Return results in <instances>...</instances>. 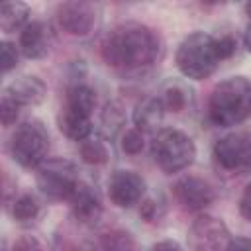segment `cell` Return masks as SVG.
Masks as SVG:
<instances>
[{"label":"cell","mask_w":251,"mask_h":251,"mask_svg":"<svg viewBox=\"0 0 251 251\" xmlns=\"http://www.w3.org/2000/svg\"><path fill=\"white\" fill-rule=\"evenodd\" d=\"M18 114H20V106L4 92L2 94V102H0V118H2V124L4 126H12L18 120Z\"/></svg>","instance_id":"cb8c5ba5"},{"label":"cell","mask_w":251,"mask_h":251,"mask_svg":"<svg viewBox=\"0 0 251 251\" xmlns=\"http://www.w3.org/2000/svg\"><path fill=\"white\" fill-rule=\"evenodd\" d=\"M80 184L76 167L67 159H45L37 167V186L53 200H69Z\"/></svg>","instance_id":"8992f818"},{"label":"cell","mask_w":251,"mask_h":251,"mask_svg":"<svg viewBox=\"0 0 251 251\" xmlns=\"http://www.w3.org/2000/svg\"><path fill=\"white\" fill-rule=\"evenodd\" d=\"M39 214V202L31 194H22L12 204V216L18 222H29Z\"/></svg>","instance_id":"7402d4cb"},{"label":"cell","mask_w":251,"mask_h":251,"mask_svg":"<svg viewBox=\"0 0 251 251\" xmlns=\"http://www.w3.org/2000/svg\"><path fill=\"white\" fill-rule=\"evenodd\" d=\"M227 251H251V239L247 237H235L229 241Z\"/></svg>","instance_id":"4dcf8cb0"},{"label":"cell","mask_w":251,"mask_h":251,"mask_svg":"<svg viewBox=\"0 0 251 251\" xmlns=\"http://www.w3.org/2000/svg\"><path fill=\"white\" fill-rule=\"evenodd\" d=\"M69 202H71V210L75 218L82 224H94L102 214V204H100L96 190L82 180L73 192V196L69 198Z\"/></svg>","instance_id":"4fadbf2b"},{"label":"cell","mask_w":251,"mask_h":251,"mask_svg":"<svg viewBox=\"0 0 251 251\" xmlns=\"http://www.w3.org/2000/svg\"><path fill=\"white\" fill-rule=\"evenodd\" d=\"M0 63H2V73H10L18 65V49L16 45L2 41L0 45Z\"/></svg>","instance_id":"d4e9b609"},{"label":"cell","mask_w":251,"mask_h":251,"mask_svg":"<svg viewBox=\"0 0 251 251\" xmlns=\"http://www.w3.org/2000/svg\"><path fill=\"white\" fill-rule=\"evenodd\" d=\"M163 116H165V108H163L159 96L147 98L137 104V108L133 112V124L139 131H153L163 122Z\"/></svg>","instance_id":"2e32d148"},{"label":"cell","mask_w":251,"mask_h":251,"mask_svg":"<svg viewBox=\"0 0 251 251\" xmlns=\"http://www.w3.org/2000/svg\"><path fill=\"white\" fill-rule=\"evenodd\" d=\"M186 241L190 251H227L231 235L220 218L202 214L190 224Z\"/></svg>","instance_id":"52a82bcc"},{"label":"cell","mask_w":251,"mask_h":251,"mask_svg":"<svg viewBox=\"0 0 251 251\" xmlns=\"http://www.w3.org/2000/svg\"><path fill=\"white\" fill-rule=\"evenodd\" d=\"M245 10H247V14H249V16H251V2H249V4H247V6H245Z\"/></svg>","instance_id":"836d02e7"},{"label":"cell","mask_w":251,"mask_h":251,"mask_svg":"<svg viewBox=\"0 0 251 251\" xmlns=\"http://www.w3.org/2000/svg\"><path fill=\"white\" fill-rule=\"evenodd\" d=\"M149 251H182V249H180V245H178L176 241H173V239H161V241H157L155 245H151Z\"/></svg>","instance_id":"f546056e"},{"label":"cell","mask_w":251,"mask_h":251,"mask_svg":"<svg viewBox=\"0 0 251 251\" xmlns=\"http://www.w3.org/2000/svg\"><path fill=\"white\" fill-rule=\"evenodd\" d=\"M20 108L24 106H37L45 98V84L37 76H22L10 82V86L4 90Z\"/></svg>","instance_id":"5bb4252c"},{"label":"cell","mask_w":251,"mask_h":251,"mask_svg":"<svg viewBox=\"0 0 251 251\" xmlns=\"http://www.w3.org/2000/svg\"><path fill=\"white\" fill-rule=\"evenodd\" d=\"M145 180L133 171H116L108 180V196L118 208H131L143 200Z\"/></svg>","instance_id":"9c48e42d"},{"label":"cell","mask_w":251,"mask_h":251,"mask_svg":"<svg viewBox=\"0 0 251 251\" xmlns=\"http://www.w3.org/2000/svg\"><path fill=\"white\" fill-rule=\"evenodd\" d=\"M29 10L22 2H4L0 8V27L4 33H12L16 29H24L27 25Z\"/></svg>","instance_id":"e0dca14e"},{"label":"cell","mask_w":251,"mask_h":251,"mask_svg":"<svg viewBox=\"0 0 251 251\" xmlns=\"http://www.w3.org/2000/svg\"><path fill=\"white\" fill-rule=\"evenodd\" d=\"M53 33L43 22H29L20 31V51L27 59H43L51 49Z\"/></svg>","instance_id":"7c38bea8"},{"label":"cell","mask_w":251,"mask_h":251,"mask_svg":"<svg viewBox=\"0 0 251 251\" xmlns=\"http://www.w3.org/2000/svg\"><path fill=\"white\" fill-rule=\"evenodd\" d=\"M57 126L73 141H84L90 137V131H92L90 116L84 112H78L67 104H63V108L57 116Z\"/></svg>","instance_id":"9a60e30c"},{"label":"cell","mask_w":251,"mask_h":251,"mask_svg":"<svg viewBox=\"0 0 251 251\" xmlns=\"http://www.w3.org/2000/svg\"><path fill=\"white\" fill-rule=\"evenodd\" d=\"M139 214H141V216H143L147 222L155 220V214H157V206H155V202H153V200H145V202L141 204Z\"/></svg>","instance_id":"1f68e13d"},{"label":"cell","mask_w":251,"mask_h":251,"mask_svg":"<svg viewBox=\"0 0 251 251\" xmlns=\"http://www.w3.org/2000/svg\"><path fill=\"white\" fill-rule=\"evenodd\" d=\"M14 251H43L41 243L31 237V235H22L16 243H14Z\"/></svg>","instance_id":"83f0119b"},{"label":"cell","mask_w":251,"mask_h":251,"mask_svg":"<svg viewBox=\"0 0 251 251\" xmlns=\"http://www.w3.org/2000/svg\"><path fill=\"white\" fill-rule=\"evenodd\" d=\"M151 157L163 173L173 175L192 165L196 157V145L184 131L167 127L157 131V135L153 137Z\"/></svg>","instance_id":"277c9868"},{"label":"cell","mask_w":251,"mask_h":251,"mask_svg":"<svg viewBox=\"0 0 251 251\" xmlns=\"http://www.w3.org/2000/svg\"><path fill=\"white\" fill-rule=\"evenodd\" d=\"M57 24L69 35H88L96 25V8L88 2H65L57 8Z\"/></svg>","instance_id":"30bf717a"},{"label":"cell","mask_w":251,"mask_h":251,"mask_svg":"<svg viewBox=\"0 0 251 251\" xmlns=\"http://www.w3.org/2000/svg\"><path fill=\"white\" fill-rule=\"evenodd\" d=\"M159 55L157 35L141 24H122L114 27L104 43V61L120 71H139L149 67Z\"/></svg>","instance_id":"6da1fadb"},{"label":"cell","mask_w":251,"mask_h":251,"mask_svg":"<svg viewBox=\"0 0 251 251\" xmlns=\"http://www.w3.org/2000/svg\"><path fill=\"white\" fill-rule=\"evenodd\" d=\"M80 157L88 165H102V163L108 161L110 149H108V145L102 139L88 137V139L80 141Z\"/></svg>","instance_id":"44dd1931"},{"label":"cell","mask_w":251,"mask_h":251,"mask_svg":"<svg viewBox=\"0 0 251 251\" xmlns=\"http://www.w3.org/2000/svg\"><path fill=\"white\" fill-rule=\"evenodd\" d=\"M243 41H245L247 51L251 53V24H249V25H247V29H245V37H243Z\"/></svg>","instance_id":"d6a6232c"},{"label":"cell","mask_w":251,"mask_h":251,"mask_svg":"<svg viewBox=\"0 0 251 251\" xmlns=\"http://www.w3.org/2000/svg\"><path fill=\"white\" fill-rule=\"evenodd\" d=\"M208 116L214 126L229 127L251 116V80L229 76L216 84L208 102Z\"/></svg>","instance_id":"7a4b0ae2"},{"label":"cell","mask_w":251,"mask_h":251,"mask_svg":"<svg viewBox=\"0 0 251 251\" xmlns=\"http://www.w3.org/2000/svg\"><path fill=\"white\" fill-rule=\"evenodd\" d=\"M145 141H143V131H139L137 127H131L124 133L122 137V149L127 153V155H137L141 153Z\"/></svg>","instance_id":"603a6c76"},{"label":"cell","mask_w":251,"mask_h":251,"mask_svg":"<svg viewBox=\"0 0 251 251\" xmlns=\"http://www.w3.org/2000/svg\"><path fill=\"white\" fill-rule=\"evenodd\" d=\"M239 212L245 220L251 222V182L243 188L241 192V198H239Z\"/></svg>","instance_id":"f1b7e54d"},{"label":"cell","mask_w":251,"mask_h":251,"mask_svg":"<svg viewBox=\"0 0 251 251\" xmlns=\"http://www.w3.org/2000/svg\"><path fill=\"white\" fill-rule=\"evenodd\" d=\"M173 192L178 204L190 212L204 210L214 202V188L198 176H182L175 182Z\"/></svg>","instance_id":"8fae6325"},{"label":"cell","mask_w":251,"mask_h":251,"mask_svg":"<svg viewBox=\"0 0 251 251\" xmlns=\"http://www.w3.org/2000/svg\"><path fill=\"white\" fill-rule=\"evenodd\" d=\"M100 251H139L137 241L126 229L106 231L100 239Z\"/></svg>","instance_id":"ffe728a7"},{"label":"cell","mask_w":251,"mask_h":251,"mask_svg":"<svg viewBox=\"0 0 251 251\" xmlns=\"http://www.w3.org/2000/svg\"><path fill=\"white\" fill-rule=\"evenodd\" d=\"M216 163L229 173H243L251 169V133L233 131L214 143Z\"/></svg>","instance_id":"ba28073f"},{"label":"cell","mask_w":251,"mask_h":251,"mask_svg":"<svg viewBox=\"0 0 251 251\" xmlns=\"http://www.w3.org/2000/svg\"><path fill=\"white\" fill-rule=\"evenodd\" d=\"M67 106L78 110V112H84V114H92L94 106H96V94L90 86L86 84H75L69 88L67 92V100H65Z\"/></svg>","instance_id":"d6986e66"},{"label":"cell","mask_w":251,"mask_h":251,"mask_svg":"<svg viewBox=\"0 0 251 251\" xmlns=\"http://www.w3.org/2000/svg\"><path fill=\"white\" fill-rule=\"evenodd\" d=\"M122 120H124V116H122V112H120L114 104L106 106V110H104V114H102V124H104L106 133H110V126H112V133H114V131L122 126Z\"/></svg>","instance_id":"484cf974"},{"label":"cell","mask_w":251,"mask_h":251,"mask_svg":"<svg viewBox=\"0 0 251 251\" xmlns=\"http://www.w3.org/2000/svg\"><path fill=\"white\" fill-rule=\"evenodd\" d=\"M165 112H182L190 100V90L182 84V82H176V80H169L163 90H161V96H159Z\"/></svg>","instance_id":"ac0fdd59"},{"label":"cell","mask_w":251,"mask_h":251,"mask_svg":"<svg viewBox=\"0 0 251 251\" xmlns=\"http://www.w3.org/2000/svg\"><path fill=\"white\" fill-rule=\"evenodd\" d=\"M235 47H237V41H235L231 35H222L220 39H216V49H218L220 61L229 59V57L235 53Z\"/></svg>","instance_id":"4316f807"},{"label":"cell","mask_w":251,"mask_h":251,"mask_svg":"<svg viewBox=\"0 0 251 251\" xmlns=\"http://www.w3.org/2000/svg\"><path fill=\"white\" fill-rule=\"evenodd\" d=\"M175 61L178 71L186 78H192V80L208 78L220 63L216 39L204 31H194L186 35L176 49Z\"/></svg>","instance_id":"3957f363"},{"label":"cell","mask_w":251,"mask_h":251,"mask_svg":"<svg viewBox=\"0 0 251 251\" xmlns=\"http://www.w3.org/2000/svg\"><path fill=\"white\" fill-rule=\"evenodd\" d=\"M49 133L39 120H27L20 124L10 141V153L14 161L25 169H37L47 155Z\"/></svg>","instance_id":"5b68a950"}]
</instances>
